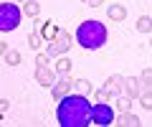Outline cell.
Segmentation results:
<instances>
[{"instance_id":"e0dca14e","label":"cell","mask_w":152,"mask_h":127,"mask_svg":"<svg viewBox=\"0 0 152 127\" xmlns=\"http://www.w3.org/2000/svg\"><path fill=\"white\" fill-rule=\"evenodd\" d=\"M56 71L58 74H69L71 71V59H58L56 61Z\"/></svg>"},{"instance_id":"4316f807","label":"cell","mask_w":152,"mask_h":127,"mask_svg":"<svg viewBox=\"0 0 152 127\" xmlns=\"http://www.w3.org/2000/svg\"><path fill=\"white\" fill-rule=\"evenodd\" d=\"M13 3H18V0H13ZM23 3H26V0H23Z\"/></svg>"},{"instance_id":"5b68a950","label":"cell","mask_w":152,"mask_h":127,"mask_svg":"<svg viewBox=\"0 0 152 127\" xmlns=\"http://www.w3.org/2000/svg\"><path fill=\"white\" fill-rule=\"evenodd\" d=\"M36 81L41 84V87H46V89H51L56 84V74L51 71L48 66H38L36 69Z\"/></svg>"},{"instance_id":"52a82bcc","label":"cell","mask_w":152,"mask_h":127,"mask_svg":"<svg viewBox=\"0 0 152 127\" xmlns=\"http://www.w3.org/2000/svg\"><path fill=\"white\" fill-rule=\"evenodd\" d=\"M51 94H53V99H56V102H61L66 94H71V81H69V79H64V81H56L53 87H51Z\"/></svg>"},{"instance_id":"ffe728a7","label":"cell","mask_w":152,"mask_h":127,"mask_svg":"<svg viewBox=\"0 0 152 127\" xmlns=\"http://www.w3.org/2000/svg\"><path fill=\"white\" fill-rule=\"evenodd\" d=\"M76 87H79V92H81V94H86V97L91 94V84H89L86 79H79V81H76Z\"/></svg>"},{"instance_id":"2e32d148","label":"cell","mask_w":152,"mask_h":127,"mask_svg":"<svg viewBox=\"0 0 152 127\" xmlns=\"http://www.w3.org/2000/svg\"><path fill=\"white\" fill-rule=\"evenodd\" d=\"M5 64H8V66H18V64H20V54H18L15 48H10L5 54Z\"/></svg>"},{"instance_id":"603a6c76","label":"cell","mask_w":152,"mask_h":127,"mask_svg":"<svg viewBox=\"0 0 152 127\" xmlns=\"http://www.w3.org/2000/svg\"><path fill=\"white\" fill-rule=\"evenodd\" d=\"M48 61H51L48 54H38L36 56V64H38V66H48Z\"/></svg>"},{"instance_id":"7c38bea8","label":"cell","mask_w":152,"mask_h":127,"mask_svg":"<svg viewBox=\"0 0 152 127\" xmlns=\"http://www.w3.org/2000/svg\"><path fill=\"white\" fill-rule=\"evenodd\" d=\"M137 31H140V33H152V18L150 15H140L137 18Z\"/></svg>"},{"instance_id":"9a60e30c","label":"cell","mask_w":152,"mask_h":127,"mask_svg":"<svg viewBox=\"0 0 152 127\" xmlns=\"http://www.w3.org/2000/svg\"><path fill=\"white\" fill-rule=\"evenodd\" d=\"M41 33H43V38H48V41H53V38H56V36H58V33H61V31H58V28H56V26H53V23H46V26H43V28H41Z\"/></svg>"},{"instance_id":"7402d4cb","label":"cell","mask_w":152,"mask_h":127,"mask_svg":"<svg viewBox=\"0 0 152 127\" xmlns=\"http://www.w3.org/2000/svg\"><path fill=\"white\" fill-rule=\"evenodd\" d=\"M94 97H96V102H109V97H112V94L102 87V89H96V92H94Z\"/></svg>"},{"instance_id":"9c48e42d","label":"cell","mask_w":152,"mask_h":127,"mask_svg":"<svg viewBox=\"0 0 152 127\" xmlns=\"http://www.w3.org/2000/svg\"><path fill=\"white\" fill-rule=\"evenodd\" d=\"M51 43H53V46H56V51H58V54H66V51H69V48H71V36H69V33H66V31H61V33H58V36H56V38H53V41H51Z\"/></svg>"},{"instance_id":"4fadbf2b","label":"cell","mask_w":152,"mask_h":127,"mask_svg":"<svg viewBox=\"0 0 152 127\" xmlns=\"http://www.w3.org/2000/svg\"><path fill=\"white\" fill-rule=\"evenodd\" d=\"M23 13L28 18H36L41 13V5H38V0H26V5H23Z\"/></svg>"},{"instance_id":"484cf974","label":"cell","mask_w":152,"mask_h":127,"mask_svg":"<svg viewBox=\"0 0 152 127\" xmlns=\"http://www.w3.org/2000/svg\"><path fill=\"white\" fill-rule=\"evenodd\" d=\"M102 3H104V0H89V5H91V8H99Z\"/></svg>"},{"instance_id":"cb8c5ba5","label":"cell","mask_w":152,"mask_h":127,"mask_svg":"<svg viewBox=\"0 0 152 127\" xmlns=\"http://www.w3.org/2000/svg\"><path fill=\"white\" fill-rule=\"evenodd\" d=\"M46 54H48L51 59H53V56H58V51H56V46L51 43V41H48V46H46Z\"/></svg>"},{"instance_id":"ac0fdd59","label":"cell","mask_w":152,"mask_h":127,"mask_svg":"<svg viewBox=\"0 0 152 127\" xmlns=\"http://www.w3.org/2000/svg\"><path fill=\"white\" fill-rule=\"evenodd\" d=\"M129 107H132V97H119V102H117V109L119 112H129Z\"/></svg>"},{"instance_id":"ba28073f","label":"cell","mask_w":152,"mask_h":127,"mask_svg":"<svg viewBox=\"0 0 152 127\" xmlns=\"http://www.w3.org/2000/svg\"><path fill=\"white\" fill-rule=\"evenodd\" d=\"M104 89H107L109 94L122 92V89H124V76H122V74H112V76L107 79V84H104Z\"/></svg>"},{"instance_id":"7a4b0ae2","label":"cell","mask_w":152,"mask_h":127,"mask_svg":"<svg viewBox=\"0 0 152 127\" xmlns=\"http://www.w3.org/2000/svg\"><path fill=\"white\" fill-rule=\"evenodd\" d=\"M76 41L86 51H96L107 43V26L99 21H84L76 28Z\"/></svg>"},{"instance_id":"3957f363","label":"cell","mask_w":152,"mask_h":127,"mask_svg":"<svg viewBox=\"0 0 152 127\" xmlns=\"http://www.w3.org/2000/svg\"><path fill=\"white\" fill-rule=\"evenodd\" d=\"M20 8L15 5V3H3L0 5V31L3 33H8V31H15L18 26H20Z\"/></svg>"},{"instance_id":"d6986e66","label":"cell","mask_w":152,"mask_h":127,"mask_svg":"<svg viewBox=\"0 0 152 127\" xmlns=\"http://www.w3.org/2000/svg\"><path fill=\"white\" fill-rule=\"evenodd\" d=\"M140 104L145 109H152V92H142L140 94Z\"/></svg>"},{"instance_id":"6da1fadb","label":"cell","mask_w":152,"mask_h":127,"mask_svg":"<svg viewBox=\"0 0 152 127\" xmlns=\"http://www.w3.org/2000/svg\"><path fill=\"white\" fill-rule=\"evenodd\" d=\"M56 120L61 127H86L91 125V102L86 94H66L58 102Z\"/></svg>"},{"instance_id":"30bf717a","label":"cell","mask_w":152,"mask_h":127,"mask_svg":"<svg viewBox=\"0 0 152 127\" xmlns=\"http://www.w3.org/2000/svg\"><path fill=\"white\" fill-rule=\"evenodd\" d=\"M107 15H109L112 23H119V21L127 18V10H124V5H109L107 8Z\"/></svg>"},{"instance_id":"44dd1931","label":"cell","mask_w":152,"mask_h":127,"mask_svg":"<svg viewBox=\"0 0 152 127\" xmlns=\"http://www.w3.org/2000/svg\"><path fill=\"white\" fill-rule=\"evenodd\" d=\"M140 81L145 84V87H152V69H145V71L140 74Z\"/></svg>"},{"instance_id":"8992f818","label":"cell","mask_w":152,"mask_h":127,"mask_svg":"<svg viewBox=\"0 0 152 127\" xmlns=\"http://www.w3.org/2000/svg\"><path fill=\"white\" fill-rule=\"evenodd\" d=\"M124 94H127V97H132V99H140V94H142V81H140V76L124 79Z\"/></svg>"},{"instance_id":"83f0119b","label":"cell","mask_w":152,"mask_h":127,"mask_svg":"<svg viewBox=\"0 0 152 127\" xmlns=\"http://www.w3.org/2000/svg\"><path fill=\"white\" fill-rule=\"evenodd\" d=\"M150 46H152V38H150Z\"/></svg>"},{"instance_id":"277c9868","label":"cell","mask_w":152,"mask_h":127,"mask_svg":"<svg viewBox=\"0 0 152 127\" xmlns=\"http://www.w3.org/2000/svg\"><path fill=\"white\" fill-rule=\"evenodd\" d=\"M114 120H117V115H114V109H112L109 102H96V104L91 107V122L94 125L107 127V125H112Z\"/></svg>"},{"instance_id":"d4e9b609","label":"cell","mask_w":152,"mask_h":127,"mask_svg":"<svg viewBox=\"0 0 152 127\" xmlns=\"http://www.w3.org/2000/svg\"><path fill=\"white\" fill-rule=\"evenodd\" d=\"M8 107H10V102H8V99H0V115H8Z\"/></svg>"},{"instance_id":"5bb4252c","label":"cell","mask_w":152,"mask_h":127,"mask_svg":"<svg viewBox=\"0 0 152 127\" xmlns=\"http://www.w3.org/2000/svg\"><path fill=\"white\" fill-rule=\"evenodd\" d=\"M41 43H43V33H41V31H33V33L28 36V46H31L33 51H38Z\"/></svg>"},{"instance_id":"8fae6325","label":"cell","mask_w":152,"mask_h":127,"mask_svg":"<svg viewBox=\"0 0 152 127\" xmlns=\"http://www.w3.org/2000/svg\"><path fill=\"white\" fill-rule=\"evenodd\" d=\"M114 125H122V127H137V125H140V117L132 115V112H122V115H119V122H114Z\"/></svg>"}]
</instances>
